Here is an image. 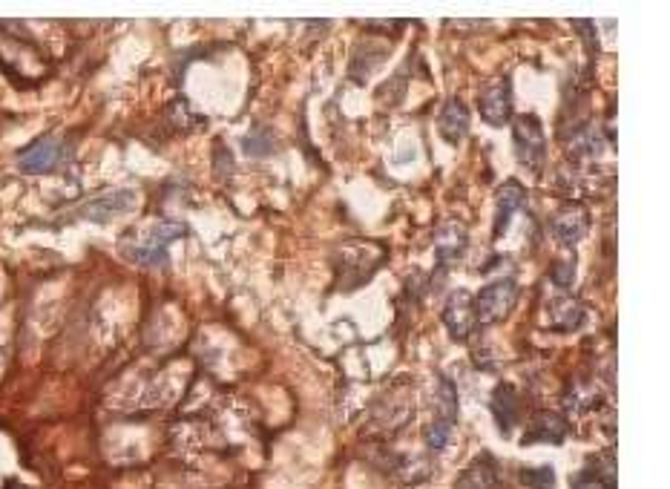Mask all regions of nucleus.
<instances>
[{
    "mask_svg": "<svg viewBox=\"0 0 670 489\" xmlns=\"http://www.w3.org/2000/svg\"><path fill=\"white\" fill-rule=\"evenodd\" d=\"M587 228H590V210L584 208V205H576V202L558 208L553 213V219H550V231L567 248L576 245L578 239L587 233Z\"/></svg>",
    "mask_w": 670,
    "mask_h": 489,
    "instance_id": "9",
    "label": "nucleus"
},
{
    "mask_svg": "<svg viewBox=\"0 0 670 489\" xmlns=\"http://www.w3.org/2000/svg\"><path fill=\"white\" fill-rule=\"evenodd\" d=\"M498 487V464L492 455H481L475 464L469 466L458 478V489H495Z\"/></svg>",
    "mask_w": 670,
    "mask_h": 489,
    "instance_id": "15",
    "label": "nucleus"
},
{
    "mask_svg": "<svg viewBox=\"0 0 670 489\" xmlns=\"http://www.w3.org/2000/svg\"><path fill=\"white\" fill-rule=\"evenodd\" d=\"M449 432H452V423H446V420H435V423H429L426 426V432H423V441L429 449H435L440 452L446 443H449Z\"/></svg>",
    "mask_w": 670,
    "mask_h": 489,
    "instance_id": "20",
    "label": "nucleus"
},
{
    "mask_svg": "<svg viewBox=\"0 0 670 489\" xmlns=\"http://www.w3.org/2000/svg\"><path fill=\"white\" fill-rule=\"evenodd\" d=\"M185 236V225L179 222H164V225H153L147 231L136 233V236H127L121 239V254L136 262V265H162L167 262V245L182 239Z\"/></svg>",
    "mask_w": 670,
    "mask_h": 489,
    "instance_id": "1",
    "label": "nucleus"
},
{
    "mask_svg": "<svg viewBox=\"0 0 670 489\" xmlns=\"http://www.w3.org/2000/svg\"><path fill=\"white\" fill-rule=\"evenodd\" d=\"M340 271L343 274H360V285L363 282L371 280V274H374V268L386 259V251L383 248H377V245H371V242H348L340 248Z\"/></svg>",
    "mask_w": 670,
    "mask_h": 489,
    "instance_id": "6",
    "label": "nucleus"
},
{
    "mask_svg": "<svg viewBox=\"0 0 670 489\" xmlns=\"http://www.w3.org/2000/svg\"><path fill=\"white\" fill-rule=\"evenodd\" d=\"M553 320H561V323H555L558 331H576L584 323V308L573 297H561L553 305Z\"/></svg>",
    "mask_w": 670,
    "mask_h": 489,
    "instance_id": "16",
    "label": "nucleus"
},
{
    "mask_svg": "<svg viewBox=\"0 0 670 489\" xmlns=\"http://www.w3.org/2000/svg\"><path fill=\"white\" fill-rule=\"evenodd\" d=\"M136 199H139V193L136 190H127V187L107 190V193L90 199L87 205H81V208L72 213V219H87V222H95V225H104V222L116 219L121 213H127V210L136 205Z\"/></svg>",
    "mask_w": 670,
    "mask_h": 489,
    "instance_id": "5",
    "label": "nucleus"
},
{
    "mask_svg": "<svg viewBox=\"0 0 670 489\" xmlns=\"http://www.w3.org/2000/svg\"><path fill=\"white\" fill-rule=\"evenodd\" d=\"M509 78H498L486 87L484 93L478 95V113L486 124L492 127H504L509 118H512V90H509Z\"/></svg>",
    "mask_w": 670,
    "mask_h": 489,
    "instance_id": "7",
    "label": "nucleus"
},
{
    "mask_svg": "<svg viewBox=\"0 0 670 489\" xmlns=\"http://www.w3.org/2000/svg\"><path fill=\"white\" fill-rule=\"evenodd\" d=\"M466 245H469V233H466V228H463L461 222H443L438 228V236H435L438 268L455 265V262L463 257Z\"/></svg>",
    "mask_w": 670,
    "mask_h": 489,
    "instance_id": "11",
    "label": "nucleus"
},
{
    "mask_svg": "<svg viewBox=\"0 0 670 489\" xmlns=\"http://www.w3.org/2000/svg\"><path fill=\"white\" fill-rule=\"evenodd\" d=\"M67 156V144L58 139V136H41L38 141H32L26 150H21L18 156V167L21 173H29V176H44V173H52L58 170L61 162Z\"/></svg>",
    "mask_w": 670,
    "mask_h": 489,
    "instance_id": "4",
    "label": "nucleus"
},
{
    "mask_svg": "<svg viewBox=\"0 0 670 489\" xmlns=\"http://www.w3.org/2000/svg\"><path fill=\"white\" fill-rule=\"evenodd\" d=\"M492 418H495L498 429H501L504 435L512 432V426H515V420H518V392H515V386L501 383V386L495 389V395H492Z\"/></svg>",
    "mask_w": 670,
    "mask_h": 489,
    "instance_id": "14",
    "label": "nucleus"
},
{
    "mask_svg": "<svg viewBox=\"0 0 670 489\" xmlns=\"http://www.w3.org/2000/svg\"><path fill=\"white\" fill-rule=\"evenodd\" d=\"M550 280L558 285V288H570L576 282V257L567 259H555L550 265Z\"/></svg>",
    "mask_w": 670,
    "mask_h": 489,
    "instance_id": "19",
    "label": "nucleus"
},
{
    "mask_svg": "<svg viewBox=\"0 0 670 489\" xmlns=\"http://www.w3.org/2000/svg\"><path fill=\"white\" fill-rule=\"evenodd\" d=\"M512 144H515V159L530 173L541 176L544 156H547V139H544V124L532 113H521L512 124Z\"/></svg>",
    "mask_w": 670,
    "mask_h": 489,
    "instance_id": "2",
    "label": "nucleus"
},
{
    "mask_svg": "<svg viewBox=\"0 0 670 489\" xmlns=\"http://www.w3.org/2000/svg\"><path fill=\"white\" fill-rule=\"evenodd\" d=\"M438 400H440V418L446 423H455L458 420V392H455V383L446 377V374H438Z\"/></svg>",
    "mask_w": 670,
    "mask_h": 489,
    "instance_id": "17",
    "label": "nucleus"
},
{
    "mask_svg": "<svg viewBox=\"0 0 670 489\" xmlns=\"http://www.w3.org/2000/svg\"><path fill=\"white\" fill-rule=\"evenodd\" d=\"M3 489H26V487H24V484H18V481H9V484H6Z\"/></svg>",
    "mask_w": 670,
    "mask_h": 489,
    "instance_id": "21",
    "label": "nucleus"
},
{
    "mask_svg": "<svg viewBox=\"0 0 670 489\" xmlns=\"http://www.w3.org/2000/svg\"><path fill=\"white\" fill-rule=\"evenodd\" d=\"M472 320H475V308H472V294L469 291H452L449 300L443 305V326L449 331V337L455 343H466L469 331H472Z\"/></svg>",
    "mask_w": 670,
    "mask_h": 489,
    "instance_id": "8",
    "label": "nucleus"
},
{
    "mask_svg": "<svg viewBox=\"0 0 670 489\" xmlns=\"http://www.w3.org/2000/svg\"><path fill=\"white\" fill-rule=\"evenodd\" d=\"M518 478L530 489H553L555 472L550 466H535V469H521Z\"/></svg>",
    "mask_w": 670,
    "mask_h": 489,
    "instance_id": "18",
    "label": "nucleus"
},
{
    "mask_svg": "<svg viewBox=\"0 0 670 489\" xmlns=\"http://www.w3.org/2000/svg\"><path fill=\"white\" fill-rule=\"evenodd\" d=\"M495 225H492V236L498 239L501 233L507 231L509 219L518 213V210L524 208V202H527V190L518 185V182H504V185L498 187V193H495Z\"/></svg>",
    "mask_w": 670,
    "mask_h": 489,
    "instance_id": "12",
    "label": "nucleus"
},
{
    "mask_svg": "<svg viewBox=\"0 0 670 489\" xmlns=\"http://www.w3.org/2000/svg\"><path fill=\"white\" fill-rule=\"evenodd\" d=\"M564 443L567 441V418L558 412H538L527 426L524 443Z\"/></svg>",
    "mask_w": 670,
    "mask_h": 489,
    "instance_id": "13",
    "label": "nucleus"
},
{
    "mask_svg": "<svg viewBox=\"0 0 670 489\" xmlns=\"http://www.w3.org/2000/svg\"><path fill=\"white\" fill-rule=\"evenodd\" d=\"M518 294H521V288H518V282L512 280V277H504V280H495L484 285L478 291V297L472 300L475 320L481 326L504 323L509 314H512V308L518 305Z\"/></svg>",
    "mask_w": 670,
    "mask_h": 489,
    "instance_id": "3",
    "label": "nucleus"
},
{
    "mask_svg": "<svg viewBox=\"0 0 670 489\" xmlns=\"http://www.w3.org/2000/svg\"><path fill=\"white\" fill-rule=\"evenodd\" d=\"M438 130L443 141H449V144H461L463 136L469 133V107L458 95L443 101L438 113Z\"/></svg>",
    "mask_w": 670,
    "mask_h": 489,
    "instance_id": "10",
    "label": "nucleus"
}]
</instances>
